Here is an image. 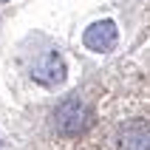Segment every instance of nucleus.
Wrapping results in <instances>:
<instances>
[{
    "label": "nucleus",
    "instance_id": "obj_1",
    "mask_svg": "<svg viewBox=\"0 0 150 150\" xmlns=\"http://www.w3.org/2000/svg\"><path fill=\"white\" fill-rule=\"evenodd\" d=\"M54 122H57L59 133L76 136V133H85V130L93 125V110L88 108L79 96H68V99L54 110Z\"/></svg>",
    "mask_w": 150,
    "mask_h": 150
},
{
    "label": "nucleus",
    "instance_id": "obj_2",
    "mask_svg": "<svg viewBox=\"0 0 150 150\" xmlns=\"http://www.w3.org/2000/svg\"><path fill=\"white\" fill-rule=\"evenodd\" d=\"M119 42V28L113 20H96L82 31V45L93 54H108Z\"/></svg>",
    "mask_w": 150,
    "mask_h": 150
},
{
    "label": "nucleus",
    "instance_id": "obj_3",
    "mask_svg": "<svg viewBox=\"0 0 150 150\" xmlns=\"http://www.w3.org/2000/svg\"><path fill=\"white\" fill-rule=\"evenodd\" d=\"M65 59L59 57V51H48L45 57H40L31 65V79H37L45 88H57L65 82Z\"/></svg>",
    "mask_w": 150,
    "mask_h": 150
},
{
    "label": "nucleus",
    "instance_id": "obj_4",
    "mask_svg": "<svg viewBox=\"0 0 150 150\" xmlns=\"http://www.w3.org/2000/svg\"><path fill=\"white\" fill-rule=\"evenodd\" d=\"M119 150H150V122L133 119L119 127Z\"/></svg>",
    "mask_w": 150,
    "mask_h": 150
},
{
    "label": "nucleus",
    "instance_id": "obj_5",
    "mask_svg": "<svg viewBox=\"0 0 150 150\" xmlns=\"http://www.w3.org/2000/svg\"><path fill=\"white\" fill-rule=\"evenodd\" d=\"M0 3H8V0H0Z\"/></svg>",
    "mask_w": 150,
    "mask_h": 150
}]
</instances>
